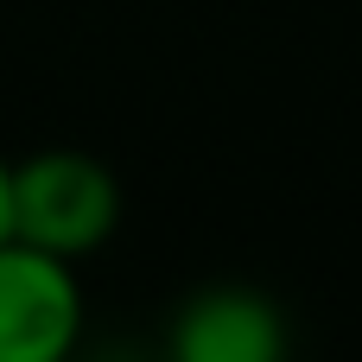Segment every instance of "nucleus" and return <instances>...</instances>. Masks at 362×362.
<instances>
[{
  "instance_id": "obj_3",
  "label": "nucleus",
  "mask_w": 362,
  "mask_h": 362,
  "mask_svg": "<svg viewBox=\"0 0 362 362\" xmlns=\"http://www.w3.org/2000/svg\"><path fill=\"white\" fill-rule=\"evenodd\" d=\"M172 350L185 362H280L286 356V318L267 293L210 286L178 312Z\"/></svg>"
},
{
  "instance_id": "obj_1",
  "label": "nucleus",
  "mask_w": 362,
  "mask_h": 362,
  "mask_svg": "<svg viewBox=\"0 0 362 362\" xmlns=\"http://www.w3.org/2000/svg\"><path fill=\"white\" fill-rule=\"evenodd\" d=\"M115 178L83 153H38L25 165H6V235L32 248L83 255L115 229Z\"/></svg>"
},
{
  "instance_id": "obj_2",
  "label": "nucleus",
  "mask_w": 362,
  "mask_h": 362,
  "mask_svg": "<svg viewBox=\"0 0 362 362\" xmlns=\"http://www.w3.org/2000/svg\"><path fill=\"white\" fill-rule=\"evenodd\" d=\"M83 293L64 255L0 235V362H57L76 344Z\"/></svg>"
},
{
  "instance_id": "obj_4",
  "label": "nucleus",
  "mask_w": 362,
  "mask_h": 362,
  "mask_svg": "<svg viewBox=\"0 0 362 362\" xmlns=\"http://www.w3.org/2000/svg\"><path fill=\"white\" fill-rule=\"evenodd\" d=\"M0 235H6V165H0Z\"/></svg>"
}]
</instances>
